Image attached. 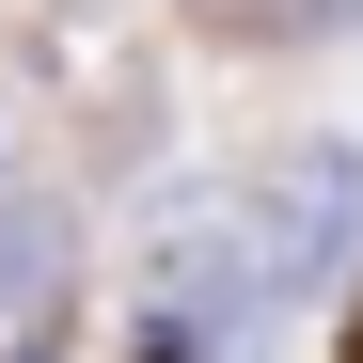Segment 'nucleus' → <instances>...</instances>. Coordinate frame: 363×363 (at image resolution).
I'll use <instances>...</instances> for the list:
<instances>
[{
  "label": "nucleus",
  "instance_id": "obj_3",
  "mask_svg": "<svg viewBox=\"0 0 363 363\" xmlns=\"http://www.w3.org/2000/svg\"><path fill=\"white\" fill-rule=\"evenodd\" d=\"M347 16H363V0H347Z\"/></svg>",
  "mask_w": 363,
  "mask_h": 363
},
{
  "label": "nucleus",
  "instance_id": "obj_1",
  "mask_svg": "<svg viewBox=\"0 0 363 363\" xmlns=\"http://www.w3.org/2000/svg\"><path fill=\"white\" fill-rule=\"evenodd\" d=\"M64 300H79V221L48 190H0V363H48Z\"/></svg>",
  "mask_w": 363,
  "mask_h": 363
},
{
  "label": "nucleus",
  "instance_id": "obj_2",
  "mask_svg": "<svg viewBox=\"0 0 363 363\" xmlns=\"http://www.w3.org/2000/svg\"><path fill=\"white\" fill-rule=\"evenodd\" d=\"M190 16H206V32H253V48H284V32H316L332 0H190Z\"/></svg>",
  "mask_w": 363,
  "mask_h": 363
}]
</instances>
